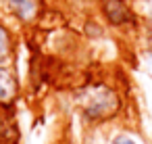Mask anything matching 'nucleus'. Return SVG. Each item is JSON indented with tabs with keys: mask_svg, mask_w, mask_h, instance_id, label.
Returning a JSON list of instances; mask_svg holds the SVG:
<instances>
[{
	"mask_svg": "<svg viewBox=\"0 0 152 144\" xmlns=\"http://www.w3.org/2000/svg\"><path fill=\"white\" fill-rule=\"evenodd\" d=\"M13 54V38L11 32L0 23V65H4Z\"/></svg>",
	"mask_w": 152,
	"mask_h": 144,
	"instance_id": "39448f33",
	"label": "nucleus"
},
{
	"mask_svg": "<svg viewBox=\"0 0 152 144\" xmlns=\"http://www.w3.org/2000/svg\"><path fill=\"white\" fill-rule=\"evenodd\" d=\"M17 94V79H15V73L0 65V104H9Z\"/></svg>",
	"mask_w": 152,
	"mask_h": 144,
	"instance_id": "20e7f679",
	"label": "nucleus"
},
{
	"mask_svg": "<svg viewBox=\"0 0 152 144\" xmlns=\"http://www.w3.org/2000/svg\"><path fill=\"white\" fill-rule=\"evenodd\" d=\"M104 15L110 23L115 25H123V23H129L133 13L129 9V4H125L123 0H106L104 2Z\"/></svg>",
	"mask_w": 152,
	"mask_h": 144,
	"instance_id": "f03ea898",
	"label": "nucleus"
},
{
	"mask_svg": "<svg viewBox=\"0 0 152 144\" xmlns=\"http://www.w3.org/2000/svg\"><path fill=\"white\" fill-rule=\"evenodd\" d=\"M7 7L23 23L34 21L36 13H38V2H36V0H7Z\"/></svg>",
	"mask_w": 152,
	"mask_h": 144,
	"instance_id": "7ed1b4c3",
	"label": "nucleus"
},
{
	"mask_svg": "<svg viewBox=\"0 0 152 144\" xmlns=\"http://www.w3.org/2000/svg\"><path fill=\"white\" fill-rule=\"evenodd\" d=\"M110 144H137L133 138H129V136H125V134H121V136H117V138H113L110 140Z\"/></svg>",
	"mask_w": 152,
	"mask_h": 144,
	"instance_id": "423d86ee",
	"label": "nucleus"
},
{
	"mask_svg": "<svg viewBox=\"0 0 152 144\" xmlns=\"http://www.w3.org/2000/svg\"><path fill=\"white\" fill-rule=\"evenodd\" d=\"M119 96L106 88V86H92V88H86L81 92V98H79V109L81 113L92 119V121H106L110 117L117 115L119 111Z\"/></svg>",
	"mask_w": 152,
	"mask_h": 144,
	"instance_id": "f257e3e1",
	"label": "nucleus"
}]
</instances>
